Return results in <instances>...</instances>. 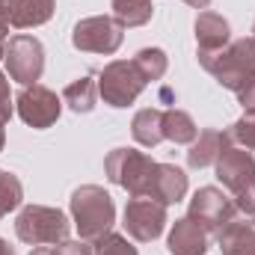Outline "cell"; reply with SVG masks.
<instances>
[{"instance_id": "1", "label": "cell", "mask_w": 255, "mask_h": 255, "mask_svg": "<svg viewBox=\"0 0 255 255\" xmlns=\"http://www.w3.org/2000/svg\"><path fill=\"white\" fill-rule=\"evenodd\" d=\"M214 166H217L220 184L235 199L238 217L255 223V157H253V151L241 148V145H229Z\"/></svg>"}, {"instance_id": "2", "label": "cell", "mask_w": 255, "mask_h": 255, "mask_svg": "<svg viewBox=\"0 0 255 255\" xmlns=\"http://www.w3.org/2000/svg\"><path fill=\"white\" fill-rule=\"evenodd\" d=\"M71 223L80 235V241H98L101 235L113 232L116 223V205L113 196L98 184H83L71 193Z\"/></svg>"}, {"instance_id": "3", "label": "cell", "mask_w": 255, "mask_h": 255, "mask_svg": "<svg viewBox=\"0 0 255 255\" xmlns=\"http://www.w3.org/2000/svg\"><path fill=\"white\" fill-rule=\"evenodd\" d=\"M199 65L214 74V80L223 89H244L255 77V36L244 39H232L223 51L211 54V57H199Z\"/></svg>"}, {"instance_id": "4", "label": "cell", "mask_w": 255, "mask_h": 255, "mask_svg": "<svg viewBox=\"0 0 255 255\" xmlns=\"http://www.w3.org/2000/svg\"><path fill=\"white\" fill-rule=\"evenodd\" d=\"M68 217L51 205H24L15 217V235L27 247H54L68 241Z\"/></svg>"}, {"instance_id": "5", "label": "cell", "mask_w": 255, "mask_h": 255, "mask_svg": "<svg viewBox=\"0 0 255 255\" xmlns=\"http://www.w3.org/2000/svg\"><path fill=\"white\" fill-rule=\"evenodd\" d=\"M104 172L116 187L128 190L130 196H148L151 199L157 160H151L145 151H136V148H113L104 157Z\"/></svg>"}, {"instance_id": "6", "label": "cell", "mask_w": 255, "mask_h": 255, "mask_svg": "<svg viewBox=\"0 0 255 255\" xmlns=\"http://www.w3.org/2000/svg\"><path fill=\"white\" fill-rule=\"evenodd\" d=\"M142 89H145V77L128 60H113L98 74V95L104 98V104H110L116 110L130 107L142 95Z\"/></svg>"}, {"instance_id": "7", "label": "cell", "mask_w": 255, "mask_h": 255, "mask_svg": "<svg viewBox=\"0 0 255 255\" xmlns=\"http://www.w3.org/2000/svg\"><path fill=\"white\" fill-rule=\"evenodd\" d=\"M122 39H125V30L116 18L110 15H89L83 21L74 24V33H71V45L77 51H86V54H116L122 48Z\"/></svg>"}, {"instance_id": "8", "label": "cell", "mask_w": 255, "mask_h": 255, "mask_svg": "<svg viewBox=\"0 0 255 255\" xmlns=\"http://www.w3.org/2000/svg\"><path fill=\"white\" fill-rule=\"evenodd\" d=\"M3 63L9 71V80H15L21 86H33L42 80V71H45V48L36 36L18 33L9 39Z\"/></svg>"}, {"instance_id": "9", "label": "cell", "mask_w": 255, "mask_h": 255, "mask_svg": "<svg viewBox=\"0 0 255 255\" xmlns=\"http://www.w3.org/2000/svg\"><path fill=\"white\" fill-rule=\"evenodd\" d=\"M122 226H125L128 238H133L139 244H151L166 229V205H160L148 196H130L125 205Z\"/></svg>"}, {"instance_id": "10", "label": "cell", "mask_w": 255, "mask_h": 255, "mask_svg": "<svg viewBox=\"0 0 255 255\" xmlns=\"http://www.w3.org/2000/svg\"><path fill=\"white\" fill-rule=\"evenodd\" d=\"M15 110H18V116H21L24 125L36 128V130H45V128H51L60 119L63 98L54 89H48L42 83H33V86H24L15 95Z\"/></svg>"}, {"instance_id": "11", "label": "cell", "mask_w": 255, "mask_h": 255, "mask_svg": "<svg viewBox=\"0 0 255 255\" xmlns=\"http://www.w3.org/2000/svg\"><path fill=\"white\" fill-rule=\"evenodd\" d=\"M187 217L193 223H199L208 235H217L229 220L238 217V208H235V199L220 187H199L190 199Z\"/></svg>"}, {"instance_id": "12", "label": "cell", "mask_w": 255, "mask_h": 255, "mask_svg": "<svg viewBox=\"0 0 255 255\" xmlns=\"http://www.w3.org/2000/svg\"><path fill=\"white\" fill-rule=\"evenodd\" d=\"M193 30H196V57H211V54H217V51H223L229 42H232V27H229V21L223 18V15H217V12H199V18H196V24H193Z\"/></svg>"}, {"instance_id": "13", "label": "cell", "mask_w": 255, "mask_h": 255, "mask_svg": "<svg viewBox=\"0 0 255 255\" xmlns=\"http://www.w3.org/2000/svg\"><path fill=\"white\" fill-rule=\"evenodd\" d=\"M232 145V136L229 130H217V128H205L199 130V136L190 142V151H187V163L190 169H205V166H214L220 160V154Z\"/></svg>"}, {"instance_id": "14", "label": "cell", "mask_w": 255, "mask_h": 255, "mask_svg": "<svg viewBox=\"0 0 255 255\" xmlns=\"http://www.w3.org/2000/svg\"><path fill=\"white\" fill-rule=\"evenodd\" d=\"M166 247L172 255H205L208 253V232L199 223H193L190 217H181L172 223Z\"/></svg>"}, {"instance_id": "15", "label": "cell", "mask_w": 255, "mask_h": 255, "mask_svg": "<svg viewBox=\"0 0 255 255\" xmlns=\"http://www.w3.org/2000/svg\"><path fill=\"white\" fill-rule=\"evenodd\" d=\"M187 172L175 163H157V172H154V184H151V199L160 202V205H178L184 196H187Z\"/></svg>"}, {"instance_id": "16", "label": "cell", "mask_w": 255, "mask_h": 255, "mask_svg": "<svg viewBox=\"0 0 255 255\" xmlns=\"http://www.w3.org/2000/svg\"><path fill=\"white\" fill-rule=\"evenodd\" d=\"M217 244L223 255H255V223L235 217L217 232Z\"/></svg>"}, {"instance_id": "17", "label": "cell", "mask_w": 255, "mask_h": 255, "mask_svg": "<svg viewBox=\"0 0 255 255\" xmlns=\"http://www.w3.org/2000/svg\"><path fill=\"white\" fill-rule=\"evenodd\" d=\"M9 3V24L15 30L42 27L54 18L57 3L54 0H6Z\"/></svg>"}, {"instance_id": "18", "label": "cell", "mask_w": 255, "mask_h": 255, "mask_svg": "<svg viewBox=\"0 0 255 255\" xmlns=\"http://www.w3.org/2000/svg\"><path fill=\"white\" fill-rule=\"evenodd\" d=\"M130 133L142 148H154L157 142H163V110H157V107L136 110V116L130 122Z\"/></svg>"}, {"instance_id": "19", "label": "cell", "mask_w": 255, "mask_h": 255, "mask_svg": "<svg viewBox=\"0 0 255 255\" xmlns=\"http://www.w3.org/2000/svg\"><path fill=\"white\" fill-rule=\"evenodd\" d=\"M63 104H68V110H74V113H92L98 104V80L92 74L71 80L63 89Z\"/></svg>"}, {"instance_id": "20", "label": "cell", "mask_w": 255, "mask_h": 255, "mask_svg": "<svg viewBox=\"0 0 255 255\" xmlns=\"http://www.w3.org/2000/svg\"><path fill=\"white\" fill-rule=\"evenodd\" d=\"M196 136H199V128H196L190 113H184L178 107L163 110V139L178 142V145H190Z\"/></svg>"}, {"instance_id": "21", "label": "cell", "mask_w": 255, "mask_h": 255, "mask_svg": "<svg viewBox=\"0 0 255 255\" xmlns=\"http://www.w3.org/2000/svg\"><path fill=\"white\" fill-rule=\"evenodd\" d=\"M110 9H113V18L122 24V30L125 27H142L154 15L151 0H110Z\"/></svg>"}, {"instance_id": "22", "label": "cell", "mask_w": 255, "mask_h": 255, "mask_svg": "<svg viewBox=\"0 0 255 255\" xmlns=\"http://www.w3.org/2000/svg\"><path fill=\"white\" fill-rule=\"evenodd\" d=\"M130 63L136 65V71L145 77V83L160 80L166 74V68H169V60H166V54L160 48H142V51H136V57Z\"/></svg>"}, {"instance_id": "23", "label": "cell", "mask_w": 255, "mask_h": 255, "mask_svg": "<svg viewBox=\"0 0 255 255\" xmlns=\"http://www.w3.org/2000/svg\"><path fill=\"white\" fill-rule=\"evenodd\" d=\"M24 202V187L18 181V175H12L9 169H0V220L9 211H18Z\"/></svg>"}, {"instance_id": "24", "label": "cell", "mask_w": 255, "mask_h": 255, "mask_svg": "<svg viewBox=\"0 0 255 255\" xmlns=\"http://www.w3.org/2000/svg\"><path fill=\"white\" fill-rule=\"evenodd\" d=\"M92 255H139L136 247L119 232H107L98 241H92Z\"/></svg>"}, {"instance_id": "25", "label": "cell", "mask_w": 255, "mask_h": 255, "mask_svg": "<svg viewBox=\"0 0 255 255\" xmlns=\"http://www.w3.org/2000/svg\"><path fill=\"white\" fill-rule=\"evenodd\" d=\"M229 136L232 142H238L241 148H255V110H247L235 125L229 128Z\"/></svg>"}, {"instance_id": "26", "label": "cell", "mask_w": 255, "mask_h": 255, "mask_svg": "<svg viewBox=\"0 0 255 255\" xmlns=\"http://www.w3.org/2000/svg\"><path fill=\"white\" fill-rule=\"evenodd\" d=\"M12 110H15V98H12V89H9V74L0 71V122L3 125L12 119Z\"/></svg>"}, {"instance_id": "27", "label": "cell", "mask_w": 255, "mask_h": 255, "mask_svg": "<svg viewBox=\"0 0 255 255\" xmlns=\"http://www.w3.org/2000/svg\"><path fill=\"white\" fill-rule=\"evenodd\" d=\"M51 255H92V247L89 241H63V244H54L51 247Z\"/></svg>"}, {"instance_id": "28", "label": "cell", "mask_w": 255, "mask_h": 255, "mask_svg": "<svg viewBox=\"0 0 255 255\" xmlns=\"http://www.w3.org/2000/svg\"><path fill=\"white\" fill-rule=\"evenodd\" d=\"M235 95H238V104H241L244 110H255V77L244 86V89H238Z\"/></svg>"}, {"instance_id": "29", "label": "cell", "mask_w": 255, "mask_h": 255, "mask_svg": "<svg viewBox=\"0 0 255 255\" xmlns=\"http://www.w3.org/2000/svg\"><path fill=\"white\" fill-rule=\"evenodd\" d=\"M9 3L6 0H0V39H6V33H9Z\"/></svg>"}, {"instance_id": "30", "label": "cell", "mask_w": 255, "mask_h": 255, "mask_svg": "<svg viewBox=\"0 0 255 255\" xmlns=\"http://www.w3.org/2000/svg\"><path fill=\"white\" fill-rule=\"evenodd\" d=\"M187 6H193V9H208L211 6V0H184Z\"/></svg>"}, {"instance_id": "31", "label": "cell", "mask_w": 255, "mask_h": 255, "mask_svg": "<svg viewBox=\"0 0 255 255\" xmlns=\"http://www.w3.org/2000/svg\"><path fill=\"white\" fill-rule=\"evenodd\" d=\"M0 255H15V250H12V247L3 241V238H0Z\"/></svg>"}, {"instance_id": "32", "label": "cell", "mask_w": 255, "mask_h": 255, "mask_svg": "<svg viewBox=\"0 0 255 255\" xmlns=\"http://www.w3.org/2000/svg\"><path fill=\"white\" fill-rule=\"evenodd\" d=\"M30 255H51V247H33Z\"/></svg>"}, {"instance_id": "33", "label": "cell", "mask_w": 255, "mask_h": 255, "mask_svg": "<svg viewBox=\"0 0 255 255\" xmlns=\"http://www.w3.org/2000/svg\"><path fill=\"white\" fill-rule=\"evenodd\" d=\"M3 145H6V130H3V122H0V151H3Z\"/></svg>"}, {"instance_id": "34", "label": "cell", "mask_w": 255, "mask_h": 255, "mask_svg": "<svg viewBox=\"0 0 255 255\" xmlns=\"http://www.w3.org/2000/svg\"><path fill=\"white\" fill-rule=\"evenodd\" d=\"M6 57V39H0V60Z\"/></svg>"}, {"instance_id": "35", "label": "cell", "mask_w": 255, "mask_h": 255, "mask_svg": "<svg viewBox=\"0 0 255 255\" xmlns=\"http://www.w3.org/2000/svg\"><path fill=\"white\" fill-rule=\"evenodd\" d=\"M253 36H255V24H253Z\"/></svg>"}]
</instances>
